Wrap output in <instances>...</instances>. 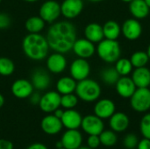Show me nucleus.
I'll return each mask as SVG.
<instances>
[{
    "mask_svg": "<svg viewBox=\"0 0 150 149\" xmlns=\"http://www.w3.org/2000/svg\"><path fill=\"white\" fill-rule=\"evenodd\" d=\"M46 38L50 49L66 54L72 50L76 40V29L71 22L67 20L54 22L48 28Z\"/></svg>",
    "mask_w": 150,
    "mask_h": 149,
    "instance_id": "f257e3e1",
    "label": "nucleus"
},
{
    "mask_svg": "<svg viewBox=\"0 0 150 149\" xmlns=\"http://www.w3.org/2000/svg\"><path fill=\"white\" fill-rule=\"evenodd\" d=\"M22 49L27 58L42 61L48 56L50 47L45 36L40 33H28L23 39Z\"/></svg>",
    "mask_w": 150,
    "mask_h": 149,
    "instance_id": "f03ea898",
    "label": "nucleus"
},
{
    "mask_svg": "<svg viewBox=\"0 0 150 149\" xmlns=\"http://www.w3.org/2000/svg\"><path fill=\"white\" fill-rule=\"evenodd\" d=\"M76 95L82 101L91 103L97 101L101 95V87L98 82L92 79H83L77 82Z\"/></svg>",
    "mask_w": 150,
    "mask_h": 149,
    "instance_id": "7ed1b4c3",
    "label": "nucleus"
},
{
    "mask_svg": "<svg viewBox=\"0 0 150 149\" xmlns=\"http://www.w3.org/2000/svg\"><path fill=\"white\" fill-rule=\"evenodd\" d=\"M96 51L98 57L107 63H114L121 56V47L117 40H102L98 43Z\"/></svg>",
    "mask_w": 150,
    "mask_h": 149,
    "instance_id": "20e7f679",
    "label": "nucleus"
},
{
    "mask_svg": "<svg viewBox=\"0 0 150 149\" xmlns=\"http://www.w3.org/2000/svg\"><path fill=\"white\" fill-rule=\"evenodd\" d=\"M130 105L137 112H146L150 109V89L137 88L130 97Z\"/></svg>",
    "mask_w": 150,
    "mask_h": 149,
    "instance_id": "39448f33",
    "label": "nucleus"
},
{
    "mask_svg": "<svg viewBox=\"0 0 150 149\" xmlns=\"http://www.w3.org/2000/svg\"><path fill=\"white\" fill-rule=\"evenodd\" d=\"M62 15L61 4L54 0H47L40 7L39 16L48 24L54 23Z\"/></svg>",
    "mask_w": 150,
    "mask_h": 149,
    "instance_id": "423d86ee",
    "label": "nucleus"
},
{
    "mask_svg": "<svg viewBox=\"0 0 150 149\" xmlns=\"http://www.w3.org/2000/svg\"><path fill=\"white\" fill-rule=\"evenodd\" d=\"M61 94L57 91H48L41 96L39 103L40 109L46 113H52L61 106Z\"/></svg>",
    "mask_w": 150,
    "mask_h": 149,
    "instance_id": "0eeeda50",
    "label": "nucleus"
},
{
    "mask_svg": "<svg viewBox=\"0 0 150 149\" xmlns=\"http://www.w3.org/2000/svg\"><path fill=\"white\" fill-rule=\"evenodd\" d=\"M70 76L76 82L88 78L91 73V66L86 59L77 58L74 60L69 68Z\"/></svg>",
    "mask_w": 150,
    "mask_h": 149,
    "instance_id": "6e6552de",
    "label": "nucleus"
},
{
    "mask_svg": "<svg viewBox=\"0 0 150 149\" xmlns=\"http://www.w3.org/2000/svg\"><path fill=\"white\" fill-rule=\"evenodd\" d=\"M81 127L89 135H99L104 131L105 125L102 119L93 114L83 118Z\"/></svg>",
    "mask_w": 150,
    "mask_h": 149,
    "instance_id": "1a4fd4ad",
    "label": "nucleus"
},
{
    "mask_svg": "<svg viewBox=\"0 0 150 149\" xmlns=\"http://www.w3.org/2000/svg\"><path fill=\"white\" fill-rule=\"evenodd\" d=\"M123 36L128 40H138L142 33V25L136 18H128L123 22L121 26Z\"/></svg>",
    "mask_w": 150,
    "mask_h": 149,
    "instance_id": "9d476101",
    "label": "nucleus"
},
{
    "mask_svg": "<svg viewBox=\"0 0 150 149\" xmlns=\"http://www.w3.org/2000/svg\"><path fill=\"white\" fill-rule=\"evenodd\" d=\"M72 51L78 58L89 59L91 58L96 52V47L94 43L88 40L87 39H76L75 41Z\"/></svg>",
    "mask_w": 150,
    "mask_h": 149,
    "instance_id": "9b49d317",
    "label": "nucleus"
},
{
    "mask_svg": "<svg viewBox=\"0 0 150 149\" xmlns=\"http://www.w3.org/2000/svg\"><path fill=\"white\" fill-rule=\"evenodd\" d=\"M83 9V0H64L61 4L62 15L67 19H73L78 17Z\"/></svg>",
    "mask_w": 150,
    "mask_h": 149,
    "instance_id": "f8f14e48",
    "label": "nucleus"
},
{
    "mask_svg": "<svg viewBox=\"0 0 150 149\" xmlns=\"http://www.w3.org/2000/svg\"><path fill=\"white\" fill-rule=\"evenodd\" d=\"M33 86L32 83L26 79H18L14 81L11 87L12 95L19 99H25L29 97L33 92Z\"/></svg>",
    "mask_w": 150,
    "mask_h": 149,
    "instance_id": "ddd939ff",
    "label": "nucleus"
},
{
    "mask_svg": "<svg viewBox=\"0 0 150 149\" xmlns=\"http://www.w3.org/2000/svg\"><path fill=\"white\" fill-rule=\"evenodd\" d=\"M67 60L63 54L54 52V54L47 57V68L50 73L53 74H61L62 73L67 67Z\"/></svg>",
    "mask_w": 150,
    "mask_h": 149,
    "instance_id": "4468645a",
    "label": "nucleus"
},
{
    "mask_svg": "<svg viewBox=\"0 0 150 149\" xmlns=\"http://www.w3.org/2000/svg\"><path fill=\"white\" fill-rule=\"evenodd\" d=\"M40 127L45 133L48 135H55L62 131L63 125L61 119L55 117L54 114H49L41 119Z\"/></svg>",
    "mask_w": 150,
    "mask_h": 149,
    "instance_id": "2eb2a0df",
    "label": "nucleus"
},
{
    "mask_svg": "<svg viewBox=\"0 0 150 149\" xmlns=\"http://www.w3.org/2000/svg\"><path fill=\"white\" fill-rule=\"evenodd\" d=\"M116 106L113 101L109 98L98 100L94 106V114L102 119H110L115 112Z\"/></svg>",
    "mask_w": 150,
    "mask_h": 149,
    "instance_id": "dca6fc26",
    "label": "nucleus"
},
{
    "mask_svg": "<svg viewBox=\"0 0 150 149\" xmlns=\"http://www.w3.org/2000/svg\"><path fill=\"white\" fill-rule=\"evenodd\" d=\"M61 141L66 149H77L82 146L83 136L77 129H67L62 134Z\"/></svg>",
    "mask_w": 150,
    "mask_h": 149,
    "instance_id": "f3484780",
    "label": "nucleus"
},
{
    "mask_svg": "<svg viewBox=\"0 0 150 149\" xmlns=\"http://www.w3.org/2000/svg\"><path fill=\"white\" fill-rule=\"evenodd\" d=\"M115 88L117 93L123 98H130L137 89L134 81L128 76H120L115 84Z\"/></svg>",
    "mask_w": 150,
    "mask_h": 149,
    "instance_id": "a211bd4d",
    "label": "nucleus"
},
{
    "mask_svg": "<svg viewBox=\"0 0 150 149\" xmlns=\"http://www.w3.org/2000/svg\"><path fill=\"white\" fill-rule=\"evenodd\" d=\"M63 126L67 129H78L81 126L83 117L74 109H69L63 112V115L61 118Z\"/></svg>",
    "mask_w": 150,
    "mask_h": 149,
    "instance_id": "6ab92c4d",
    "label": "nucleus"
},
{
    "mask_svg": "<svg viewBox=\"0 0 150 149\" xmlns=\"http://www.w3.org/2000/svg\"><path fill=\"white\" fill-rule=\"evenodd\" d=\"M31 83L34 89L38 90H45L49 87L51 78L47 71L41 68H38L34 70L32 74Z\"/></svg>",
    "mask_w": 150,
    "mask_h": 149,
    "instance_id": "aec40b11",
    "label": "nucleus"
},
{
    "mask_svg": "<svg viewBox=\"0 0 150 149\" xmlns=\"http://www.w3.org/2000/svg\"><path fill=\"white\" fill-rule=\"evenodd\" d=\"M110 127L115 133H122L126 131L130 124L128 116L124 112H114L110 118Z\"/></svg>",
    "mask_w": 150,
    "mask_h": 149,
    "instance_id": "412c9836",
    "label": "nucleus"
},
{
    "mask_svg": "<svg viewBox=\"0 0 150 149\" xmlns=\"http://www.w3.org/2000/svg\"><path fill=\"white\" fill-rule=\"evenodd\" d=\"M131 78L137 88H149L150 69L147 67L136 68L132 72Z\"/></svg>",
    "mask_w": 150,
    "mask_h": 149,
    "instance_id": "4be33fe9",
    "label": "nucleus"
},
{
    "mask_svg": "<svg viewBox=\"0 0 150 149\" xmlns=\"http://www.w3.org/2000/svg\"><path fill=\"white\" fill-rule=\"evenodd\" d=\"M129 11L136 19H143L149 14L150 8L144 0H133L129 3Z\"/></svg>",
    "mask_w": 150,
    "mask_h": 149,
    "instance_id": "5701e85b",
    "label": "nucleus"
},
{
    "mask_svg": "<svg viewBox=\"0 0 150 149\" xmlns=\"http://www.w3.org/2000/svg\"><path fill=\"white\" fill-rule=\"evenodd\" d=\"M85 39L92 43H98L105 39L103 32V26L98 23H90L84 28Z\"/></svg>",
    "mask_w": 150,
    "mask_h": 149,
    "instance_id": "b1692460",
    "label": "nucleus"
},
{
    "mask_svg": "<svg viewBox=\"0 0 150 149\" xmlns=\"http://www.w3.org/2000/svg\"><path fill=\"white\" fill-rule=\"evenodd\" d=\"M76 81L71 76H63L61 77L56 83L57 92L61 95L74 93L76 88Z\"/></svg>",
    "mask_w": 150,
    "mask_h": 149,
    "instance_id": "393cba45",
    "label": "nucleus"
},
{
    "mask_svg": "<svg viewBox=\"0 0 150 149\" xmlns=\"http://www.w3.org/2000/svg\"><path fill=\"white\" fill-rule=\"evenodd\" d=\"M105 39L116 40L121 33V26L115 20H108L103 25Z\"/></svg>",
    "mask_w": 150,
    "mask_h": 149,
    "instance_id": "a878e982",
    "label": "nucleus"
},
{
    "mask_svg": "<svg viewBox=\"0 0 150 149\" xmlns=\"http://www.w3.org/2000/svg\"><path fill=\"white\" fill-rule=\"evenodd\" d=\"M46 22L40 16H33L28 18L25 23V28L28 33H40L44 29Z\"/></svg>",
    "mask_w": 150,
    "mask_h": 149,
    "instance_id": "bb28decb",
    "label": "nucleus"
},
{
    "mask_svg": "<svg viewBox=\"0 0 150 149\" xmlns=\"http://www.w3.org/2000/svg\"><path fill=\"white\" fill-rule=\"evenodd\" d=\"M100 77L104 83L107 85H115L118 80L120 79V76L114 67H110L104 68L101 71Z\"/></svg>",
    "mask_w": 150,
    "mask_h": 149,
    "instance_id": "cd10ccee",
    "label": "nucleus"
},
{
    "mask_svg": "<svg viewBox=\"0 0 150 149\" xmlns=\"http://www.w3.org/2000/svg\"><path fill=\"white\" fill-rule=\"evenodd\" d=\"M149 60L150 59L147 52H144V51H136L130 57V61L134 68L146 67Z\"/></svg>",
    "mask_w": 150,
    "mask_h": 149,
    "instance_id": "c85d7f7f",
    "label": "nucleus"
},
{
    "mask_svg": "<svg viewBox=\"0 0 150 149\" xmlns=\"http://www.w3.org/2000/svg\"><path fill=\"white\" fill-rule=\"evenodd\" d=\"M115 68L117 72L120 74V76H129L133 72V65L130 61V59L127 58H120L115 62Z\"/></svg>",
    "mask_w": 150,
    "mask_h": 149,
    "instance_id": "c756f323",
    "label": "nucleus"
},
{
    "mask_svg": "<svg viewBox=\"0 0 150 149\" xmlns=\"http://www.w3.org/2000/svg\"><path fill=\"white\" fill-rule=\"evenodd\" d=\"M15 71L14 62L4 56L0 57V75L3 76H9Z\"/></svg>",
    "mask_w": 150,
    "mask_h": 149,
    "instance_id": "7c9ffc66",
    "label": "nucleus"
},
{
    "mask_svg": "<svg viewBox=\"0 0 150 149\" xmlns=\"http://www.w3.org/2000/svg\"><path fill=\"white\" fill-rule=\"evenodd\" d=\"M99 139H100V142L103 146L110 148V147H113L116 142H117V135L116 133L113 132L112 130L109 131V130H104L100 134H99Z\"/></svg>",
    "mask_w": 150,
    "mask_h": 149,
    "instance_id": "2f4dec72",
    "label": "nucleus"
},
{
    "mask_svg": "<svg viewBox=\"0 0 150 149\" xmlns=\"http://www.w3.org/2000/svg\"><path fill=\"white\" fill-rule=\"evenodd\" d=\"M78 97L74 93L61 96V106L66 110L74 109L78 104Z\"/></svg>",
    "mask_w": 150,
    "mask_h": 149,
    "instance_id": "473e14b6",
    "label": "nucleus"
},
{
    "mask_svg": "<svg viewBox=\"0 0 150 149\" xmlns=\"http://www.w3.org/2000/svg\"><path fill=\"white\" fill-rule=\"evenodd\" d=\"M140 130L144 138L150 140V113L145 114L140 123Z\"/></svg>",
    "mask_w": 150,
    "mask_h": 149,
    "instance_id": "72a5a7b5",
    "label": "nucleus"
},
{
    "mask_svg": "<svg viewBox=\"0 0 150 149\" xmlns=\"http://www.w3.org/2000/svg\"><path fill=\"white\" fill-rule=\"evenodd\" d=\"M138 142H139L138 138L134 133L127 134L124 139V146L127 149L135 148L138 145Z\"/></svg>",
    "mask_w": 150,
    "mask_h": 149,
    "instance_id": "f704fd0d",
    "label": "nucleus"
},
{
    "mask_svg": "<svg viewBox=\"0 0 150 149\" xmlns=\"http://www.w3.org/2000/svg\"><path fill=\"white\" fill-rule=\"evenodd\" d=\"M87 145H88L87 147H89L91 148H98L101 145L99 135H89L88 140H87Z\"/></svg>",
    "mask_w": 150,
    "mask_h": 149,
    "instance_id": "c9c22d12",
    "label": "nucleus"
},
{
    "mask_svg": "<svg viewBox=\"0 0 150 149\" xmlns=\"http://www.w3.org/2000/svg\"><path fill=\"white\" fill-rule=\"evenodd\" d=\"M11 25V18L8 14L0 12V29H6Z\"/></svg>",
    "mask_w": 150,
    "mask_h": 149,
    "instance_id": "e433bc0d",
    "label": "nucleus"
},
{
    "mask_svg": "<svg viewBox=\"0 0 150 149\" xmlns=\"http://www.w3.org/2000/svg\"><path fill=\"white\" fill-rule=\"evenodd\" d=\"M29 97H30V102H31L32 105H39V103H40V97H41V96H40V93H38V92H33L32 95Z\"/></svg>",
    "mask_w": 150,
    "mask_h": 149,
    "instance_id": "4c0bfd02",
    "label": "nucleus"
},
{
    "mask_svg": "<svg viewBox=\"0 0 150 149\" xmlns=\"http://www.w3.org/2000/svg\"><path fill=\"white\" fill-rule=\"evenodd\" d=\"M137 149H150V140L144 138L138 142Z\"/></svg>",
    "mask_w": 150,
    "mask_h": 149,
    "instance_id": "58836bf2",
    "label": "nucleus"
},
{
    "mask_svg": "<svg viewBox=\"0 0 150 149\" xmlns=\"http://www.w3.org/2000/svg\"><path fill=\"white\" fill-rule=\"evenodd\" d=\"M13 148L11 141L5 139H0V149H13Z\"/></svg>",
    "mask_w": 150,
    "mask_h": 149,
    "instance_id": "ea45409f",
    "label": "nucleus"
},
{
    "mask_svg": "<svg viewBox=\"0 0 150 149\" xmlns=\"http://www.w3.org/2000/svg\"><path fill=\"white\" fill-rule=\"evenodd\" d=\"M26 149H48L47 148L46 145H44L43 143H40V142H36V143H33L31 144Z\"/></svg>",
    "mask_w": 150,
    "mask_h": 149,
    "instance_id": "a19ab883",
    "label": "nucleus"
},
{
    "mask_svg": "<svg viewBox=\"0 0 150 149\" xmlns=\"http://www.w3.org/2000/svg\"><path fill=\"white\" fill-rule=\"evenodd\" d=\"M63 110H62V109H60V108H58V109H56L53 113H54V115L55 116V117H57V118H59V119H61L62 117V115H63Z\"/></svg>",
    "mask_w": 150,
    "mask_h": 149,
    "instance_id": "79ce46f5",
    "label": "nucleus"
},
{
    "mask_svg": "<svg viewBox=\"0 0 150 149\" xmlns=\"http://www.w3.org/2000/svg\"><path fill=\"white\" fill-rule=\"evenodd\" d=\"M4 105V97L2 94H0V108L3 107Z\"/></svg>",
    "mask_w": 150,
    "mask_h": 149,
    "instance_id": "37998d69",
    "label": "nucleus"
},
{
    "mask_svg": "<svg viewBox=\"0 0 150 149\" xmlns=\"http://www.w3.org/2000/svg\"><path fill=\"white\" fill-rule=\"evenodd\" d=\"M55 148H63L62 143V141H61L55 143Z\"/></svg>",
    "mask_w": 150,
    "mask_h": 149,
    "instance_id": "c03bdc74",
    "label": "nucleus"
},
{
    "mask_svg": "<svg viewBox=\"0 0 150 149\" xmlns=\"http://www.w3.org/2000/svg\"><path fill=\"white\" fill-rule=\"evenodd\" d=\"M147 54H148V55H149V59H150V44L149 45V47H148V49H147Z\"/></svg>",
    "mask_w": 150,
    "mask_h": 149,
    "instance_id": "a18cd8bd",
    "label": "nucleus"
},
{
    "mask_svg": "<svg viewBox=\"0 0 150 149\" xmlns=\"http://www.w3.org/2000/svg\"><path fill=\"white\" fill-rule=\"evenodd\" d=\"M89 1L91 3H99V2H102L103 0H89Z\"/></svg>",
    "mask_w": 150,
    "mask_h": 149,
    "instance_id": "49530a36",
    "label": "nucleus"
},
{
    "mask_svg": "<svg viewBox=\"0 0 150 149\" xmlns=\"http://www.w3.org/2000/svg\"><path fill=\"white\" fill-rule=\"evenodd\" d=\"M24 1H25L27 3H34V2H37L38 0H24Z\"/></svg>",
    "mask_w": 150,
    "mask_h": 149,
    "instance_id": "de8ad7c7",
    "label": "nucleus"
},
{
    "mask_svg": "<svg viewBox=\"0 0 150 149\" xmlns=\"http://www.w3.org/2000/svg\"><path fill=\"white\" fill-rule=\"evenodd\" d=\"M77 149H92V148H89V147H80V148H78Z\"/></svg>",
    "mask_w": 150,
    "mask_h": 149,
    "instance_id": "09e8293b",
    "label": "nucleus"
},
{
    "mask_svg": "<svg viewBox=\"0 0 150 149\" xmlns=\"http://www.w3.org/2000/svg\"><path fill=\"white\" fill-rule=\"evenodd\" d=\"M122 2H124V3H127V4H129L130 2H132L133 0H121Z\"/></svg>",
    "mask_w": 150,
    "mask_h": 149,
    "instance_id": "8fccbe9b",
    "label": "nucleus"
},
{
    "mask_svg": "<svg viewBox=\"0 0 150 149\" xmlns=\"http://www.w3.org/2000/svg\"><path fill=\"white\" fill-rule=\"evenodd\" d=\"M146 2V4H148V6L150 8V0H144Z\"/></svg>",
    "mask_w": 150,
    "mask_h": 149,
    "instance_id": "3c124183",
    "label": "nucleus"
},
{
    "mask_svg": "<svg viewBox=\"0 0 150 149\" xmlns=\"http://www.w3.org/2000/svg\"><path fill=\"white\" fill-rule=\"evenodd\" d=\"M56 149H66V148H56Z\"/></svg>",
    "mask_w": 150,
    "mask_h": 149,
    "instance_id": "603ef678",
    "label": "nucleus"
},
{
    "mask_svg": "<svg viewBox=\"0 0 150 149\" xmlns=\"http://www.w3.org/2000/svg\"><path fill=\"white\" fill-rule=\"evenodd\" d=\"M1 2H2V0H0V3H1Z\"/></svg>",
    "mask_w": 150,
    "mask_h": 149,
    "instance_id": "864d4df0",
    "label": "nucleus"
},
{
    "mask_svg": "<svg viewBox=\"0 0 150 149\" xmlns=\"http://www.w3.org/2000/svg\"><path fill=\"white\" fill-rule=\"evenodd\" d=\"M149 87H150V86H149Z\"/></svg>",
    "mask_w": 150,
    "mask_h": 149,
    "instance_id": "5fc2aeb1",
    "label": "nucleus"
}]
</instances>
